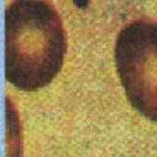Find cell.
Listing matches in <instances>:
<instances>
[{
    "label": "cell",
    "mask_w": 157,
    "mask_h": 157,
    "mask_svg": "<svg viewBox=\"0 0 157 157\" xmlns=\"http://www.w3.org/2000/svg\"><path fill=\"white\" fill-rule=\"evenodd\" d=\"M67 37L61 17L45 0H15L5 11V76L17 89L33 92L61 71Z\"/></svg>",
    "instance_id": "obj_1"
},
{
    "label": "cell",
    "mask_w": 157,
    "mask_h": 157,
    "mask_svg": "<svg viewBox=\"0 0 157 157\" xmlns=\"http://www.w3.org/2000/svg\"><path fill=\"white\" fill-rule=\"evenodd\" d=\"M114 62L131 106L157 122V21L138 18L119 32Z\"/></svg>",
    "instance_id": "obj_2"
}]
</instances>
